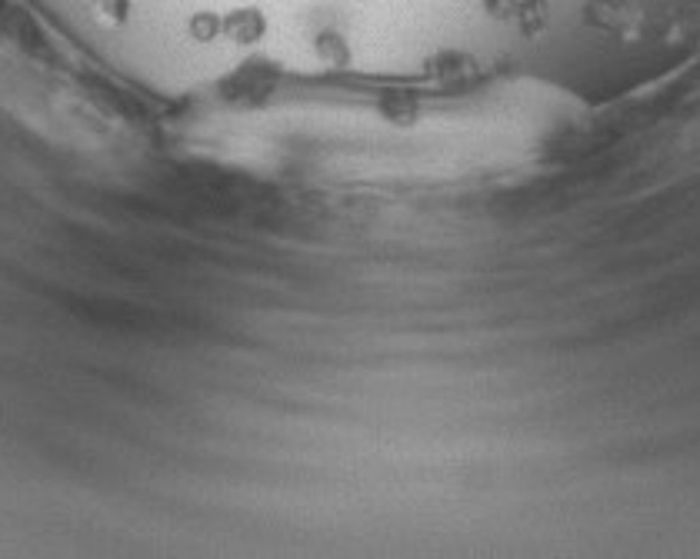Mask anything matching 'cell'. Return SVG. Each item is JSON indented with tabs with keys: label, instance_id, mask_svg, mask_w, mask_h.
Listing matches in <instances>:
<instances>
[{
	"label": "cell",
	"instance_id": "1",
	"mask_svg": "<svg viewBox=\"0 0 700 559\" xmlns=\"http://www.w3.org/2000/svg\"><path fill=\"white\" fill-rule=\"evenodd\" d=\"M584 20L604 33L624 37V40H638L641 27H644V13L638 3L631 0H591L584 7Z\"/></svg>",
	"mask_w": 700,
	"mask_h": 559
},
{
	"label": "cell",
	"instance_id": "2",
	"mask_svg": "<svg viewBox=\"0 0 700 559\" xmlns=\"http://www.w3.org/2000/svg\"><path fill=\"white\" fill-rule=\"evenodd\" d=\"M224 33L234 43H257L267 33V17L260 7H237L224 17Z\"/></svg>",
	"mask_w": 700,
	"mask_h": 559
},
{
	"label": "cell",
	"instance_id": "3",
	"mask_svg": "<svg viewBox=\"0 0 700 559\" xmlns=\"http://www.w3.org/2000/svg\"><path fill=\"white\" fill-rule=\"evenodd\" d=\"M517 27L528 40L544 37V30L551 27V3L548 0H517Z\"/></svg>",
	"mask_w": 700,
	"mask_h": 559
},
{
	"label": "cell",
	"instance_id": "4",
	"mask_svg": "<svg viewBox=\"0 0 700 559\" xmlns=\"http://www.w3.org/2000/svg\"><path fill=\"white\" fill-rule=\"evenodd\" d=\"M317 53H321V60H327L331 67H344V63L351 60L347 40H344L341 33H331V30L317 37Z\"/></svg>",
	"mask_w": 700,
	"mask_h": 559
},
{
	"label": "cell",
	"instance_id": "5",
	"mask_svg": "<svg viewBox=\"0 0 700 559\" xmlns=\"http://www.w3.org/2000/svg\"><path fill=\"white\" fill-rule=\"evenodd\" d=\"M217 33H224V17L220 13H214V10H200V13H194L190 17V37L194 40H214Z\"/></svg>",
	"mask_w": 700,
	"mask_h": 559
},
{
	"label": "cell",
	"instance_id": "6",
	"mask_svg": "<svg viewBox=\"0 0 700 559\" xmlns=\"http://www.w3.org/2000/svg\"><path fill=\"white\" fill-rule=\"evenodd\" d=\"M384 110H387V117H394L397 123H414V117H417V107H414V100H407V97H391V100L384 103Z\"/></svg>",
	"mask_w": 700,
	"mask_h": 559
},
{
	"label": "cell",
	"instance_id": "7",
	"mask_svg": "<svg viewBox=\"0 0 700 559\" xmlns=\"http://www.w3.org/2000/svg\"><path fill=\"white\" fill-rule=\"evenodd\" d=\"M487 3V13L497 17V20H514L517 17V0H484Z\"/></svg>",
	"mask_w": 700,
	"mask_h": 559
},
{
	"label": "cell",
	"instance_id": "8",
	"mask_svg": "<svg viewBox=\"0 0 700 559\" xmlns=\"http://www.w3.org/2000/svg\"><path fill=\"white\" fill-rule=\"evenodd\" d=\"M97 7H100V13H107L114 23H120L124 17H127V10H130V0H93Z\"/></svg>",
	"mask_w": 700,
	"mask_h": 559
}]
</instances>
